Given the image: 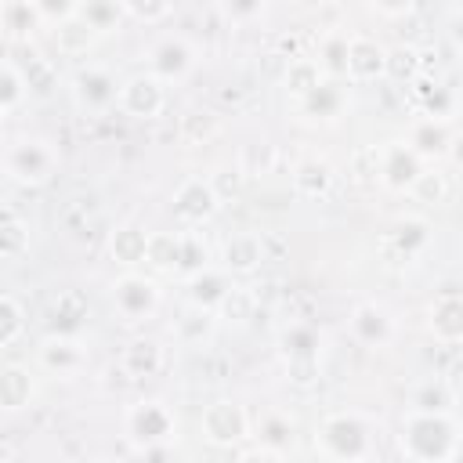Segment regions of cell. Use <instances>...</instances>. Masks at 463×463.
Instances as JSON below:
<instances>
[{
	"label": "cell",
	"instance_id": "6da1fadb",
	"mask_svg": "<svg viewBox=\"0 0 463 463\" xmlns=\"http://www.w3.org/2000/svg\"><path fill=\"white\" fill-rule=\"evenodd\" d=\"M398 452L409 463H452L463 452V427L449 412L405 409L398 423Z\"/></svg>",
	"mask_w": 463,
	"mask_h": 463
},
{
	"label": "cell",
	"instance_id": "7a4b0ae2",
	"mask_svg": "<svg viewBox=\"0 0 463 463\" xmlns=\"http://www.w3.org/2000/svg\"><path fill=\"white\" fill-rule=\"evenodd\" d=\"M315 449L326 463H362L376 456V434L362 412H329L315 427Z\"/></svg>",
	"mask_w": 463,
	"mask_h": 463
},
{
	"label": "cell",
	"instance_id": "3957f363",
	"mask_svg": "<svg viewBox=\"0 0 463 463\" xmlns=\"http://www.w3.org/2000/svg\"><path fill=\"white\" fill-rule=\"evenodd\" d=\"M58 163H61L58 148L51 141H43V137L22 134V137H11L4 145V174L14 184H25V188L47 184L58 174Z\"/></svg>",
	"mask_w": 463,
	"mask_h": 463
},
{
	"label": "cell",
	"instance_id": "277c9868",
	"mask_svg": "<svg viewBox=\"0 0 463 463\" xmlns=\"http://www.w3.org/2000/svg\"><path fill=\"white\" fill-rule=\"evenodd\" d=\"M279 354L286 365V376L297 387L318 383V365H322V329L311 322H289L279 329Z\"/></svg>",
	"mask_w": 463,
	"mask_h": 463
},
{
	"label": "cell",
	"instance_id": "5b68a950",
	"mask_svg": "<svg viewBox=\"0 0 463 463\" xmlns=\"http://www.w3.org/2000/svg\"><path fill=\"white\" fill-rule=\"evenodd\" d=\"M123 434L134 449H156L177 441V416L159 398H141L123 412Z\"/></svg>",
	"mask_w": 463,
	"mask_h": 463
},
{
	"label": "cell",
	"instance_id": "8992f818",
	"mask_svg": "<svg viewBox=\"0 0 463 463\" xmlns=\"http://www.w3.org/2000/svg\"><path fill=\"white\" fill-rule=\"evenodd\" d=\"M199 430H203V438H206L213 449H232V445H239V441L250 434V416H246V409H242L239 402L217 398V402H210V405L203 409Z\"/></svg>",
	"mask_w": 463,
	"mask_h": 463
},
{
	"label": "cell",
	"instance_id": "52a82bcc",
	"mask_svg": "<svg viewBox=\"0 0 463 463\" xmlns=\"http://www.w3.org/2000/svg\"><path fill=\"white\" fill-rule=\"evenodd\" d=\"M112 307L123 322H145L159 311V286L137 271H123L112 282Z\"/></svg>",
	"mask_w": 463,
	"mask_h": 463
},
{
	"label": "cell",
	"instance_id": "ba28073f",
	"mask_svg": "<svg viewBox=\"0 0 463 463\" xmlns=\"http://www.w3.org/2000/svg\"><path fill=\"white\" fill-rule=\"evenodd\" d=\"M119 80L105 69V65H83L72 76V98L83 112H109L112 105H119Z\"/></svg>",
	"mask_w": 463,
	"mask_h": 463
},
{
	"label": "cell",
	"instance_id": "9c48e42d",
	"mask_svg": "<svg viewBox=\"0 0 463 463\" xmlns=\"http://www.w3.org/2000/svg\"><path fill=\"white\" fill-rule=\"evenodd\" d=\"M217 206H221V199H217L210 177H199V174L184 177V181L174 188V195H170L174 217H177L181 224H192V228H195V224H206V221L217 213Z\"/></svg>",
	"mask_w": 463,
	"mask_h": 463
},
{
	"label": "cell",
	"instance_id": "30bf717a",
	"mask_svg": "<svg viewBox=\"0 0 463 463\" xmlns=\"http://www.w3.org/2000/svg\"><path fill=\"white\" fill-rule=\"evenodd\" d=\"M423 170H427V163L412 152V145L405 137H394V141H383L380 145V184L383 188L409 192Z\"/></svg>",
	"mask_w": 463,
	"mask_h": 463
},
{
	"label": "cell",
	"instance_id": "8fae6325",
	"mask_svg": "<svg viewBox=\"0 0 463 463\" xmlns=\"http://www.w3.org/2000/svg\"><path fill=\"white\" fill-rule=\"evenodd\" d=\"M36 362H40V369H47L51 376L69 380V376L83 373V365H87V344H83L76 333H51V336L40 340Z\"/></svg>",
	"mask_w": 463,
	"mask_h": 463
},
{
	"label": "cell",
	"instance_id": "7c38bea8",
	"mask_svg": "<svg viewBox=\"0 0 463 463\" xmlns=\"http://www.w3.org/2000/svg\"><path fill=\"white\" fill-rule=\"evenodd\" d=\"M116 109L123 116H134V119H156L166 109V83H159L152 72L127 76L123 87H119V105Z\"/></svg>",
	"mask_w": 463,
	"mask_h": 463
},
{
	"label": "cell",
	"instance_id": "4fadbf2b",
	"mask_svg": "<svg viewBox=\"0 0 463 463\" xmlns=\"http://www.w3.org/2000/svg\"><path fill=\"white\" fill-rule=\"evenodd\" d=\"M347 333H351L354 344H362L369 351H380V347H387L394 340V318H391V311L383 304L362 300L347 315Z\"/></svg>",
	"mask_w": 463,
	"mask_h": 463
},
{
	"label": "cell",
	"instance_id": "5bb4252c",
	"mask_svg": "<svg viewBox=\"0 0 463 463\" xmlns=\"http://www.w3.org/2000/svg\"><path fill=\"white\" fill-rule=\"evenodd\" d=\"M195 69V47L184 36H163L148 47V72L159 83H181Z\"/></svg>",
	"mask_w": 463,
	"mask_h": 463
},
{
	"label": "cell",
	"instance_id": "9a60e30c",
	"mask_svg": "<svg viewBox=\"0 0 463 463\" xmlns=\"http://www.w3.org/2000/svg\"><path fill=\"white\" fill-rule=\"evenodd\" d=\"M405 141L412 145V152L423 159V163H434V159H445L456 145V134H452V123L449 116H416Z\"/></svg>",
	"mask_w": 463,
	"mask_h": 463
},
{
	"label": "cell",
	"instance_id": "2e32d148",
	"mask_svg": "<svg viewBox=\"0 0 463 463\" xmlns=\"http://www.w3.org/2000/svg\"><path fill=\"white\" fill-rule=\"evenodd\" d=\"M387 51L376 36L354 33L347 40V83H373L387 76Z\"/></svg>",
	"mask_w": 463,
	"mask_h": 463
},
{
	"label": "cell",
	"instance_id": "e0dca14e",
	"mask_svg": "<svg viewBox=\"0 0 463 463\" xmlns=\"http://www.w3.org/2000/svg\"><path fill=\"white\" fill-rule=\"evenodd\" d=\"M427 333L445 347L463 344V293L449 289L427 304Z\"/></svg>",
	"mask_w": 463,
	"mask_h": 463
},
{
	"label": "cell",
	"instance_id": "ac0fdd59",
	"mask_svg": "<svg viewBox=\"0 0 463 463\" xmlns=\"http://www.w3.org/2000/svg\"><path fill=\"white\" fill-rule=\"evenodd\" d=\"M264 264V239L257 232H232L221 242V268L228 275H253Z\"/></svg>",
	"mask_w": 463,
	"mask_h": 463
},
{
	"label": "cell",
	"instance_id": "d6986e66",
	"mask_svg": "<svg viewBox=\"0 0 463 463\" xmlns=\"http://www.w3.org/2000/svg\"><path fill=\"white\" fill-rule=\"evenodd\" d=\"M430 239H434L430 221L409 213V217H398V221L387 228V239H383V242H387L391 253H398V257H405V260H416V257L427 253Z\"/></svg>",
	"mask_w": 463,
	"mask_h": 463
},
{
	"label": "cell",
	"instance_id": "ffe728a7",
	"mask_svg": "<svg viewBox=\"0 0 463 463\" xmlns=\"http://www.w3.org/2000/svg\"><path fill=\"white\" fill-rule=\"evenodd\" d=\"M163 362H166V351H163V344L152 340V336H134V340H127L123 351H119V369H123L130 380H148V376H156V373L163 369Z\"/></svg>",
	"mask_w": 463,
	"mask_h": 463
},
{
	"label": "cell",
	"instance_id": "44dd1931",
	"mask_svg": "<svg viewBox=\"0 0 463 463\" xmlns=\"http://www.w3.org/2000/svg\"><path fill=\"white\" fill-rule=\"evenodd\" d=\"M184 289H188V304L221 311V304L228 300V293L235 289V282H232V275L224 268H203L192 279H184Z\"/></svg>",
	"mask_w": 463,
	"mask_h": 463
},
{
	"label": "cell",
	"instance_id": "7402d4cb",
	"mask_svg": "<svg viewBox=\"0 0 463 463\" xmlns=\"http://www.w3.org/2000/svg\"><path fill=\"white\" fill-rule=\"evenodd\" d=\"M333 181H336V170L329 159L322 156H307L293 166V192L304 195V199H322L333 192Z\"/></svg>",
	"mask_w": 463,
	"mask_h": 463
},
{
	"label": "cell",
	"instance_id": "603a6c76",
	"mask_svg": "<svg viewBox=\"0 0 463 463\" xmlns=\"http://www.w3.org/2000/svg\"><path fill=\"white\" fill-rule=\"evenodd\" d=\"M217 333V311L199 307V304H184L174 318V340L181 347H199Z\"/></svg>",
	"mask_w": 463,
	"mask_h": 463
},
{
	"label": "cell",
	"instance_id": "cb8c5ba5",
	"mask_svg": "<svg viewBox=\"0 0 463 463\" xmlns=\"http://www.w3.org/2000/svg\"><path fill=\"white\" fill-rule=\"evenodd\" d=\"M33 398H36V380H33L29 365L7 362L0 369V405H4V412H18V409L33 405Z\"/></svg>",
	"mask_w": 463,
	"mask_h": 463
},
{
	"label": "cell",
	"instance_id": "d4e9b609",
	"mask_svg": "<svg viewBox=\"0 0 463 463\" xmlns=\"http://www.w3.org/2000/svg\"><path fill=\"white\" fill-rule=\"evenodd\" d=\"M109 253H112V260L116 264H123V268H137V264H145V257H148V232L141 228V224H116L112 232H109Z\"/></svg>",
	"mask_w": 463,
	"mask_h": 463
},
{
	"label": "cell",
	"instance_id": "484cf974",
	"mask_svg": "<svg viewBox=\"0 0 463 463\" xmlns=\"http://www.w3.org/2000/svg\"><path fill=\"white\" fill-rule=\"evenodd\" d=\"M347 105H351L347 87H344L340 80H326L311 98H304V101H300V112H304L307 119L333 123V119H340V116H344V109H347Z\"/></svg>",
	"mask_w": 463,
	"mask_h": 463
},
{
	"label": "cell",
	"instance_id": "4316f807",
	"mask_svg": "<svg viewBox=\"0 0 463 463\" xmlns=\"http://www.w3.org/2000/svg\"><path fill=\"white\" fill-rule=\"evenodd\" d=\"M322 83H326V72H322V65H318L315 58H300V54H293V58L286 61V72H282V90H286V94H293L297 101L311 98V94H315Z\"/></svg>",
	"mask_w": 463,
	"mask_h": 463
},
{
	"label": "cell",
	"instance_id": "83f0119b",
	"mask_svg": "<svg viewBox=\"0 0 463 463\" xmlns=\"http://www.w3.org/2000/svg\"><path fill=\"white\" fill-rule=\"evenodd\" d=\"M0 29L11 40H25V36H33V29H43L36 0H4L0 4Z\"/></svg>",
	"mask_w": 463,
	"mask_h": 463
},
{
	"label": "cell",
	"instance_id": "f1b7e54d",
	"mask_svg": "<svg viewBox=\"0 0 463 463\" xmlns=\"http://www.w3.org/2000/svg\"><path fill=\"white\" fill-rule=\"evenodd\" d=\"M347 33H340V29H326L322 33V40H318V47H315V61L322 65V72H326V80H347Z\"/></svg>",
	"mask_w": 463,
	"mask_h": 463
},
{
	"label": "cell",
	"instance_id": "f546056e",
	"mask_svg": "<svg viewBox=\"0 0 463 463\" xmlns=\"http://www.w3.org/2000/svg\"><path fill=\"white\" fill-rule=\"evenodd\" d=\"M29 98V80H25V69L14 61V58H4L0 61V119H11L22 101Z\"/></svg>",
	"mask_w": 463,
	"mask_h": 463
},
{
	"label": "cell",
	"instance_id": "4dcf8cb0",
	"mask_svg": "<svg viewBox=\"0 0 463 463\" xmlns=\"http://www.w3.org/2000/svg\"><path fill=\"white\" fill-rule=\"evenodd\" d=\"M145 264L163 275H181V232H148Z\"/></svg>",
	"mask_w": 463,
	"mask_h": 463
},
{
	"label": "cell",
	"instance_id": "1f68e13d",
	"mask_svg": "<svg viewBox=\"0 0 463 463\" xmlns=\"http://www.w3.org/2000/svg\"><path fill=\"white\" fill-rule=\"evenodd\" d=\"M51 36H54V47L61 51V54H69V58H76V54H87L94 43H98V29L94 25H87L80 14L76 18H69V22H61V25H54L51 29Z\"/></svg>",
	"mask_w": 463,
	"mask_h": 463
},
{
	"label": "cell",
	"instance_id": "d6a6232c",
	"mask_svg": "<svg viewBox=\"0 0 463 463\" xmlns=\"http://www.w3.org/2000/svg\"><path fill=\"white\" fill-rule=\"evenodd\" d=\"M257 441L260 449H271V452H289L293 449V420L286 412H264L257 420Z\"/></svg>",
	"mask_w": 463,
	"mask_h": 463
},
{
	"label": "cell",
	"instance_id": "836d02e7",
	"mask_svg": "<svg viewBox=\"0 0 463 463\" xmlns=\"http://www.w3.org/2000/svg\"><path fill=\"white\" fill-rule=\"evenodd\" d=\"M25 253H29V224L14 210H4V221H0V257L14 264Z\"/></svg>",
	"mask_w": 463,
	"mask_h": 463
},
{
	"label": "cell",
	"instance_id": "e575fe53",
	"mask_svg": "<svg viewBox=\"0 0 463 463\" xmlns=\"http://www.w3.org/2000/svg\"><path fill=\"white\" fill-rule=\"evenodd\" d=\"M452 402H456V391L438 376L416 383L412 394H409V409H420V412H449Z\"/></svg>",
	"mask_w": 463,
	"mask_h": 463
},
{
	"label": "cell",
	"instance_id": "d590c367",
	"mask_svg": "<svg viewBox=\"0 0 463 463\" xmlns=\"http://www.w3.org/2000/svg\"><path fill=\"white\" fill-rule=\"evenodd\" d=\"M80 18L98 33H112L116 25H123L127 11H123V0H87L80 4Z\"/></svg>",
	"mask_w": 463,
	"mask_h": 463
},
{
	"label": "cell",
	"instance_id": "8d00e7d4",
	"mask_svg": "<svg viewBox=\"0 0 463 463\" xmlns=\"http://www.w3.org/2000/svg\"><path fill=\"white\" fill-rule=\"evenodd\" d=\"M25 333V307L14 293H0V347H14Z\"/></svg>",
	"mask_w": 463,
	"mask_h": 463
},
{
	"label": "cell",
	"instance_id": "74e56055",
	"mask_svg": "<svg viewBox=\"0 0 463 463\" xmlns=\"http://www.w3.org/2000/svg\"><path fill=\"white\" fill-rule=\"evenodd\" d=\"M409 195H412V203L441 206V203L449 199V177H445L438 166H427V170L416 177V184L409 188Z\"/></svg>",
	"mask_w": 463,
	"mask_h": 463
},
{
	"label": "cell",
	"instance_id": "f35d334b",
	"mask_svg": "<svg viewBox=\"0 0 463 463\" xmlns=\"http://www.w3.org/2000/svg\"><path fill=\"white\" fill-rule=\"evenodd\" d=\"M275 159H279V152H275V145H268V141H250V145H242V152H239V166H242L246 177L271 174V170H275Z\"/></svg>",
	"mask_w": 463,
	"mask_h": 463
},
{
	"label": "cell",
	"instance_id": "ab89813d",
	"mask_svg": "<svg viewBox=\"0 0 463 463\" xmlns=\"http://www.w3.org/2000/svg\"><path fill=\"white\" fill-rule=\"evenodd\" d=\"M206 257H210V250H206L203 235H195V232H181V275L192 279L195 271L210 268Z\"/></svg>",
	"mask_w": 463,
	"mask_h": 463
},
{
	"label": "cell",
	"instance_id": "60d3db41",
	"mask_svg": "<svg viewBox=\"0 0 463 463\" xmlns=\"http://www.w3.org/2000/svg\"><path fill=\"white\" fill-rule=\"evenodd\" d=\"M420 65H423L420 61V51L409 47V43L387 51V76H394V80H416L420 76Z\"/></svg>",
	"mask_w": 463,
	"mask_h": 463
},
{
	"label": "cell",
	"instance_id": "b9f144b4",
	"mask_svg": "<svg viewBox=\"0 0 463 463\" xmlns=\"http://www.w3.org/2000/svg\"><path fill=\"white\" fill-rule=\"evenodd\" d=\"M123 11H127V18H134V22L156 25V22H163V18L174 14V4H166V0H123Z\"/></svg>",
	"mask_w": 463,
	"mask_h": 463
},
{
	"label": "cell",
	"instance_id": "7bdbcfd3",
	"mask_svg": "<svg viewBox=\"0 0 463 463\" xmlns=\"http://www.w3.org/2000/svg\"><path fill=\"white\" fill-rule=\"evenodd\" d=\"M351 174H354V181H362V184L380 181V145L358 148L354 159H351Z\"/></svg>",
	"mask_w": 463,
	"mask_h": 463
},
{
	"label": "cell",
	"instance_id": "ee69618b",
	"mask_svg": "<svg viewBox=\"0 0 463 463\" xmlns=\"http://www.w3.org/2000/svg\"><path fill=\"white\" fill-rule=\"evenodd\" d=\"M206 177H210V184H213V192H217L221 203L232 199V195H239V192H242V181H246V174H242L239 163H235V166H217V170L206 174Z\"/></svg>",
	"mask_w": 463,
	"mask_h": 463
},
{
	"label": "cell",
	"instance_id": "f6af8a7d",
	"mask_svg": "<svg viewBox=\"0 0 463 463\" xmlns=\"http://www.w3.org/2000/svg\"><path fill=\"white\" fill-rule=\"evenodd\" d=\"M184 141H210L217 134V116L213 112H188L181 123Z\"/></svg>",
	"mask_w": 463,
	"mask_h": 463
},
{
	"label": "cell",
	"instance_id": "bcb514c9",
	"mask_svg": "<svg viewBox=\"0 0 463 463\" xmlns=\"http://www.w3.org/2000/svg\"><path fill=\"white\" fill-rule=\"evenodd\" d=\"M36 7H40L43 25H51V29L80 14V4H76V0H36Z\"/></svg>",
	"mask_w": 463,
	"mask_h": 463
},
{
	"label": "cell",
	"instance_id": "7dc6e473",
	"mask_svg": "<svg viewBox=\"0 0 463 463\" xmlns=\"http://www.w3.org/2000/svg\"><path fill=\"white\" fill-rule=\"evenodd\" d=\"M250 311H253V297H250L246 289H239V286H235V289L228 293V300L221 304L217 318H228V315H232L235 322H246V318H250Z\"/></svg>",
	"mask_w": 463,
	"mask_h": 463
},
{
	"label": "cell",
	"instance_id": "c3c4849f",
	"mask_svg": "<svg viewBox=\"0 0 463 463\" xmlns=\"http://www.w3.org/2000/svg\"><path fill=\"white\" fill-rule=\"evenodd\" d=\"M221 14H228L232 22H239V18H260L264 14V4H221Z\"/></svg>",
	"mask_w": 463,
	"mask_h": 463
},
{
	"label": "cell",
	"instance_id": "681fc988",
	"mask_svg": "<svg viewBox=\"0 0 463 463\" xmlns=\"http://www.w3.org/2000/svg\"><path fill=\"white\" fill-rule=\"evenodd\" d=\"M449 40H452V47L463 54V4L449 11Z\"/></svg>",
	"mask_w": 463,
	"mask_h": 463
},
{
	"label": "cell",
	"instance_id": "f907efd6",
	"mask_svg": "<svg viewBox=\"0 0 463 463\" xmlns=\"http://www.w3.org/2000/svg\"><path fill=\"white\" fill-rule=\"evenodd\" d=\"M141 463H174V445H156V449H137Z\"/></svg>",
	"mask_w": 463,
	"mask_h": 463
},
{
	"label": "cell",
	"instance_id": "816d5d0a",
	"mask_svg": "<svg viewBox=\"0 0 463 463\" xmlns=\"http://www.w3.org/2000/svg\"><path fill=\"white\" fill-rule=\"evenodd\" d=\"M239 463H282V456L279 452H271V449H246L242 456H239Z\"/></svg>",
	"mask_w": 463,
	"mask_h": 463
},
{
	"label": "cell",
	"instance_id": "f5cc1de1",
	"mask_svg": "<svg viewBox=\"0 0 463 463\" xmlns=\"http://www.w3.org/2000/svg\"><path fill=\"white\" fill-rule=\"evenodd\" d=\"M369 11H376V14H387V18H394V14H409L412 11V4L405 0V4H373Z\"/></svg>",
	"mask_w": 463,
	"mask_h": 463
},
{
	"label": "cell",
	"instance_id": "db71d44e",
	"mask_svg": "<svg viewBox=\"0 0 463 463\" xmlns=\"http://www.w3.org/2000/svg\"><path fill=\"white\" fill-rule=\"evenodd\" d=\"M362 463H380V459H376V456H369V459H362Z\"/></svg>",
	"mask_w": 463,
	"mask_h": 463
},
{
	"label": "cell",
	"instance_id": "11a10c76",
	"mask_svg": "<svg viewBox=\"0 0 463 463\" xmlns=\"http://www.w3.org/2000/svg\"><path fill=\"white\" fill-rule=\"evenodd\" d=\"M98 463H116V459H98Z\"/></svg>",
	"mask_w": 463,
	"mask_h": 463
},
{
	"label": "cell",
	"instance_id": "9f6ffc18",
	"mask_svg": "<svg viewBox=\"0 0 463 463\" xmlns=\"http://www.w3.org/2000/svg\"><path fill=\"white\" fill-rule=\"evenodd\" d=\"M452 463H459V456H456V459H452Z\"/></svg>",
	"mask_w": 463,
	"mask_h": 463
}]
</instances>
